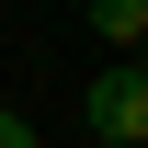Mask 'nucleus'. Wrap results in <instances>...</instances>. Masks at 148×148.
Segmentation results:
<instances>
[{"label":"nucleus","mask_w":148,"mask_h":148,"mask_svg":"<svg viewBox=\"0 0 148 148\" xmlns=\"http://www.w3.org/2000/svg\"><path fill=\"white\" fill-rule=\"evenodd\" d=\"M91 34H114V46L137 57V34H148V0H91Z\"/></svg>","instance_id":"2"},{"label":"nucleus","mask_w":148,"mask_h":148,"mask_svg":"<svg viewBox=\"0 0 148 148\" xmlns=\"http://www.w3.org/2000/svg\"><path fill=\"white\" fill-rule=\"evenodd\" d=\"M91 137H103V148H137V137H148V80H137V57L91 80Z\"/></svg>","instance_id":"1"}]
</instances>
